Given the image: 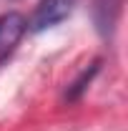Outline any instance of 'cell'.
Returning a JSON list of instances; mask_svg holds the SVG:
<instances>
[{
  "mask_svg": "<svg viewBox=\"0 0 128 131\" xmlns=\"http://www.w3.org/2000/svg\"><path fill=\"white\" fill-rule=\"evenodd\" d=\"M121 10L123 0H93V23L100 38H113Z\"/></svg>",
  "mask_w": 128,
  "mask_h": 131,
  "instance_id": "3",
  "label": "cell"
},
{
  "mask_svg": "<svg viewBox=\"0 0 128 131\" xmlns=\"http://www.w3.org/2000/svg\"><path fill=\"white\" fill-rule=\"evenodd\" d=\"M25 18L10 10V13H3L0 15V63L18 48V43L23 40L25 35Z\"/></svg>",
  "mask_w": 128,
  "mask_h": 131,
  "instance_id": "2",
  "label": "cell"
},
{
  "mask_svg": "<svg viewBox=\"0 0 128 131\" xmlns=\"http://www.w3.org/2000/svg\"><path fill=\"white\" fill-rule=\"evenodd\" d=\"M98 68H100V63H98V61H93V63H91V68H85L78 78L68 86V91H65V101H75V98H80V93L88 88V83L93 81V76L98 73Z\"/></svg>",
  "mask_w": 128,
  "mask_h": 131,
  "instance_id": "4",
  "label": "cell"
},
{
  "mask_svg": "<svg viewBox=\"0 0 128 131\" xmlns=\"http://www.w3.org/2000/svg\"><path fill=\"white\" fill-rule=\"evenodd\" d=\"M73 8H75V0H38L33 15L25 20V30L43 33L48 28H55L65 18H70Z\"/></svg>",
  "mask_w": 128,
  "mask_h": 131,
  "instance_id": "1",
  "label": "cell"
}]
</instances>
